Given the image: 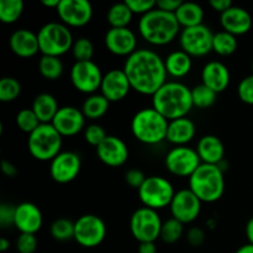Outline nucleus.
<instances>
[{"mask_svg":"<svg viewBox=\"0 0 253 253\" xmlns=\"http://www.w3.org/2000/svg\"><path fill=\"white\" fill-rule=\"evenodd\" d=\"M37 249L36 235L20 234L16 240V250L19 253H35Z\"/></svg>","mask_w":253,"mask_h":253,"instance_id":"obj_43","label":"nucleus"},{"mask_svg":"<svg viewBox=\"0 0 253 253\" xmlns=\"http://www.w3.org/2000/svg\"><path fill=\"white\" fill-rule=\"evenodd\" d=\"M237 39L234 35L229 34L226 31H219L214 34V40H212V51L220 56H231L237 49Z\"/></svg>","mask_w":253,"mask_h":253,"instance_id":"obj_32","label":"nucleus"},{"mask_svg":"<svg viewBox=\"0 0 253 253\" xmlns=\"http://www.w3.org/2000/svg\"><path fill=\"white\" fill-rule=\"evenodd\" d=\"M174 188L172 183L161 175H151L146 178L142 187L138 189V198L146 208L160 210L168 207L174 198Z\"/></svg>","mask_w":253,"mask_h":253,"instance_id":"obj_8","label":"nucleus"},{"mask_svg":"<svg viewBox=\"0 0 253 253\" xmlns=\"http://www.w3.org/2000/svg\"><path fill=\"white\" fill-rule=\"evenodd\" d=\"M195 150L202 163L217 166L224 161L225 146L217 136L205 135L200 137Z\"/></svg>","mask_w":253,"mask_h":253,"instance_id":"obj_25","label":"nucleus"},{"mask_svg":"<svg viewBox=\"0 0 253 253\" xmlns=\"http://www.w3.org/2000/svg\"><path fill=\"white\" fill-rule=\"evenodd\" d=\"M169 208L173 219L178 220L182 224H190L200 215L202 202L189 188H187L175 193Z\"/></svg>","mask_w":253,"mask_h":253,"instance_id":"obj_14","label":"nucleus"},{"mask_svg":"<svg viewBox=\"0 0 253 253\" xmlns=\"http://www.w3.org/2000/svg\"><path fill=\"white\" fill-rule=\"evenodd\" d=\"M145 174H143L142 170L136 169V168H132V169H128L125 174V180L130 187L136 188V189H140L142 187V184L146 180Z\"/></svg>","mask_w":253,"mask_h":253,"instance_id":"obj_46","label":"nucleus"},{"mask_svg":"<svg viewBox=\"0 0 253 253\" xmlns=\"http://www.w3.org/2000/svg\"><path fill=\"white\" fill-rule=\"evenodd\" d=\"M235 253H253V245L251 244L244 245V246L240 247V249Z\"/></svg>","mask_w":253,"mask_h":253,"instance_id":"obj_54","label":"nucleus"},{"mask_svg":"<svg viewBox=\"0 0 253 253\" xmlns=\"http://www.w3.org/2000/svg\"><path fill=\"white\" fill-rule=\"evenodd\" d=\"M96 155L104 165L109 167H120L127 161L128 148L120 137L108 135V137L96 147Z\"/></svg>","mask_w":253,"mask_h":253,"instance_id":"obj_20","label":"nucleus"},{"mask_svg":"<svg viewBox=\"0 0 253 253\" xmlns=\"http://www.w3.org/2000/svg\"><path fill=\"white\" fill-rule=\"evenodd\" d=\"M15 211H16V207L15 205L7 204V203H1L0 204V225L2 227L14 225Z\"/></svg>","mask_w":253,"mask_h":253,"instance_id":"obj_45","label":"nucleus"},{"mask_svg":"<svg viewBox=\"0 0 253 253\" xmlns=\"http://www.w3.org/2000/svg\"><path fill=\"white\" fill-rule=\"evenodd\" d=\"M32 110L36 114L41 124H51L56 116L59 106L56 98L52 94L41 93L35 98L32 103Z\"/></svg>","mask_w":253,"mask_h":253,"instance_id":"obj_28","label":"nucleus"},{"mask_svg":"<svg viewBox=\"0 0 253 253\" xmlns=\"http://www.w3.org/2000/svg\"><path fill=\"white\" fill-rule=\"evenodd\" d=\"M56 11L68 27L85 26L93 17V6L86 0H61Z\"/></svg>","mask_w":253,"mask_h":253,"instance_id":"obj_16","label":"nucleus"},{"mask_svg":"<svg viewBox=\"0 0 253 253\" xmlns=\"http://www.w3.org/2000/svg\"><path fill=\"white\" fill-rule=\"evenodd\" d=\"M106 48L115 56L128 57L133 53L137 46V39L132 30L128 27H121L115 29L110 27L104 37Z\"/></svg>","mask_w":253,"mask_h":253,"instance_id":"obj_17","label":"nucleus"},{"mask_svg":"<svg viewBox=\"0 0 253 253\" xmlns=\"http://www.w3.org/2000/svg\"><path fill=\"white\" fill-rule=\"evenodd\" d=\"M189 189L202 203H215L225 192L224 170L216 165L202 163L189 177Z\"/></svg>","mask_w":253,"mask_h":253,"instance_id":"obj_4","label":"nucleus"},{"mask_svg":"<svg viewBox=\"0 0 253 253\" xmlns=\"http://www.w3.org/2000/svg\"><path fill=\"white\" fill-rule=\"evenodd\" d=\"M106 236V225L96 215L86 214L74 222V240L86 249L99 246Z\"/></svg>","mask_w":253,"mask_h":253,"instance_id":"obj_11","label":"nucleus"},{"mask_svg":"<svg viewBox=\"0 0 253 253\" xmlns=\"http://www.w3.org/2000/svg\"><path fill=\"white\" fill-rule=\"evenodd\" d=\"M209 5L215 11H219L220 14H222L232 6V2L230 0H210Z\"/></svg>","mask_w":253,"mask_h":253,"instance_id":"obj_49","label":"nucleus"},{"mask_svg":"<svg viewBox=\"0 0 253 253\" xmlns=\"http://www.w3.org/2000/svg\"><path fill=\"white\" fill-rule=\"evenodd\" d=\"M246 236L249 240V244L253 245V217H251L246 224Z\"/></svg>","mask_w":253,"mask_h":253,"instance_id":"obj_52","label":"nucleus"},{"mask_svg":"<svg viewBox=\"0 0 253 253\" xmlns=\"http://www.w3.org/2000/svg\"><path fill=\"white\" fill-rule=\"evenodd\" d=\"M21 94V84L16 78L4 77L0 81V101L10 103L19 98Z\"/></svg>","mask_w":253,"mask_h":253,"instance_id":"obj_38","label":"nucleus"},{"mask_svg":"<svg viewBox=\"0 0 253 253\" xmlns=\"http://www.w3.org/2000/svg\"><path fill=\"white\" fill-rule=\"evenodd\" d=\"M220 24L224 31L234 36H241L251 30L252 16L244 7L232 5L229 10L220 15Z\"/></svg>","mask_w":253,"mask_h":253,"instance_id":"obj_22","label":"nucleus"},{"mask_svg":"<svg viewBox=\"0 0 253 253\" xmlns=\"http://www.w3.org/2000/svg\"><path fill=\"white\" fill-rule=\"evenodd\" d=\"M132 11L127 6V4L124 1L116 2L113 6H110V9L108 10V15H106V20H108L110 27L121 29V27L128 26V24L132 20Z\"/></svg>","mask_w":253,"mask_h":253,"instance_id":"obj_31","label":"nucleus"},{"mask_svg":"<svg viewBox=\"0 0 253 253\" xmlns=\"http://www.w3.org/2000/svg\"><path fill=\"white\" fill-rule=\"evenodd\" d=\"M174 15L183 29L199 26V25H203V20H204L203 7L193 1H183Z\"/></svg>","mask_w":253,"mask_h":253,"instance_id":"obj_29","label":"nucleus"},{"mask_svg":"<svg viewBox=\"0 0 253 253\" xmlns=\"http://www.w3.org/2000/svg\"><path fill=\"white\" fill-rule=\"evenodd\" d=\"M185 237H187V242L190 245V246L199 247L204 244L205 232L203 231V229H200V227L194 226V227H190V229L188 230Z\"/></svg>","mask_w":253,"mask_h":253,"instance_id":"obj_47","label":"nucleus"},{"mask_svg":"<svg viewBox=\"0 0 253 253\" xmlns=\"http://www.w3.org/2000/svg\"><path fill=\"white\" fill-rule=\"evenodd\" d=\"M25 4L22 0H1L0 1V21L14 24L21 17Z\"/></svg>","mask_w":253,"mask_h":253,"instance_id":"obj_34","label":"nucleus"},{"mask_svg":"<svg viewBox=\"0 0 253 253\" xmlns=\"http://www.w3.org/2000/svg\"><path fill=\"white\" fill-rule=\"evenodd\" d=\"M82 168V160L78 153L72 151H62L51 161L49 174L54 182L59 184L71 183L78 177Z\"/></svg>","mask_w":253,"mask_h":253,"instance_id":"obj_15","label":"nucleus"},{"mask_svg":"<svg viewBox=\"0 0 253 253\" xmlns=\"http://www.w3.org/2000/svg\"><path fill=\"white\" fill-rule=\"evenodd\" d=\"M109 105H110V101L101 93L91 94L84 100L83 105H82V111L85 118L95 120V119L103 118L108 113Z\"/></svg>","mask_w":253,"mask_h":253,"instance_id":"obj_30","label":"nucleus"},{"mask_svg":"<svg viewBox=\"0 0 253 253\" xmlns=\"http://www.w3.org/2000/svg\"><path fill=\"white\" fill-rule=\"evenodd\" d=\"M43 217L39 207L29 202L16 205L14 226L21 234L36 235L42 227Z\"/></svg>","mask_w":253,"mask_h":253,"instance_id":"obj_21","label":"nucleus"},{"mask_svg":"<svg viewBox=\"0 0 253 253\" xmlns=\"http://www.w3.org/2000/svg\"><path fill=\"white\" fill-rule=\"evenodd\" d=\"M63 63L59 57L43 56L39 61V72L43 78L48 81H57L63 74Z\"/></svg>","mask_w":253,"mask_h":253,"instance_id":"obj_33","label":"nucleus"},{"mask_svg":"<svg viewBox=\"0 0 253 253\" xmlns=\"http://www.w3.org/2000/svg\"><path fill=\"white\" fill-rule=\"evenodd\" d=\"M197 127L190 119H175L169 121L167 131V141L175 146H187L194 138Z\"/></svg>","mask_w":253,"mask_h":253,"instance_id":"obj_26","label":"nucleus"},{"mask_svg":"<svg viewBox=\"0 0 253 253\" xmlns=\"http://www.w3.org/2000/svg\"><path fill=\"white\" fill-rule=\"evenodd\" d=\"M166 71L173 78H183L192 71V57L182 49L173 51L165 58Z\"/></svg>","mask_w":253,"mask_h":253,"instance_id":"obj_27","label":"nucleus"},{"mask_svg":"<svg viewBox=\"0 0 253 253\" xmlns=\"http://www.w3.org/2000/svg\"><path fill=\"white\" fill-rule=\"evenodd\" d=\"M9 247H10L9 240L5 239V237H1V239H0V251L1 252L7 251V250H9Z\"/></svg>","mask_w":253,"mask_h":253,"instance_id":"obj_55","label":"nucleus"},{"mask_svg":"<svg viewBox=\"0 0 253 253\" xmlns=\"http://www.w3.org/2000/svg\"><path fill=\"white\" fill-rule=\"evenodd\" d=\"M182 2H183L182 0H158L157 6L156 7L162 10V11L172 12V14H174Z\"/></svg>","mask_w":253,"mask_h":253,"instance_id":"obj_48","label":"nucleus"},{"mask_svg":"<svg viewBox=\"0 0 253 253\" xmlns=\"http://www.w3.org/2000/svg\"><path fill=\"white\" fill-rule=\"evenodd\" d=\"M1 170L5 175H7V177H10V178L15 177V175L17 174V168L15 167L11 162H9V161L2 160Z\"/></svg>","mask_w":253,"mask_h":253,"instance_id":"obj_50","label":"nucleus"},{"mask_svg":"<svg viewBox=\"0 0 253 253\" xmlns=\"http://www.w3.org/2000/svg\"><path fill=\"white\" fill-rule=\"evenodd\" d=\"M214 34L204 24L183 29L179 35L180 49L190 57H204L212 51Z\"/></svg>","mask_w":253,"mask_h":253,"instance_id":"obj_10","label":"nucleus"},{"mask_svg":"<svg viewBox=\"0 0 253 253\" xmlns=\"http://www.w3.org/2000/svg\"><path fill=\"white\" fill-rule=\"evenodd\" d=\"M53 127L61 133L62 137L76 136L85 125V116L81 109L76 106H62L52 120Z\"/></svg>","mask_w":253,"mask_h":253,"instance_id":"obj_18","label":"nucleus"},{"mask_svg":"<svg viewBox=\"0 0 253 253\" xmlns=\"http://www.w3.org/2000/svg\"><path fill=\"white\" fill-rule=\"evenodd\" d=\"M15 121H16L17 127L24 131V132L29 133V135L41 125L39 118H37V115L34 113L32 109H22V110H20L16 114Z\"/></svg>","mask_w":253,"mask_h":253,"instance_id":"obj_39","label":"nucleus"},{"mask_svg":"<svg viewBox=\"0 0 253 253\" xmlns=\"http://www.w3.org/2000/svg\"><path fill=\"white\" fill-rule=\"evenodd\" d=\"M51 236L57 241H68L74 239V222L66 217H59L52 222L49 227Z\"/></svg>","mask_w":253,"mask_h":253,"instance_id":"obj_37","label":"nucleus"},{"mask_svg":"<svg viewBox=\"0 0 253 253\" xmlns=\"http://www.w3.org/2000/svg\"><path fill=\"white\" fill-rule=\"evenodd\" d=\"M252 72H253V62H252Z\"/></svg>","mask_w":253,"mask_h":253,"instance_id":"obj_56","label":"nucleus"},{"mask_svg":"<svg viewBox=\"0 0 253 253\" xmlns=\"http://www.w3.org/2000/svg\"><path fill=\"white\" fill-rule=\"evenodd\" d=\"M72 53H73L76 62L91 61L94 54V46L89 39L79 37L74 41L73 47H72Z\"/></svg>","mask_w":253,"mask_h":253,"instance_id":"obj_40","label":"nucleus"},{"mask_svg":"<svg viewBox=\"0 0 253 253\" xmlns=\"http://www.w3.org/2000/svg\"><path fill=\"white\" fill-rule=\"evenodd\" d=\"M183 225L184 224H182L178 220L173 219V217L166 220L162 224L160 239L165 244H175V242H178L182 239L183 234H184V227H183Z\"/></svg>","mask_w":253,"mask_h":253,"instance_id":"obj_36","label":"nucleus"},{"mask_svg":"<svg viewBox=\"0 0 253 253\" xmlns=\"http://www.w3.org/2000/svg\"><path fill=\"white\" fill-rule=\"evenodd\" d=\"M180 25L172 12L153 9L141 16L138 21V32L141 37L153 46H166L180 35Z\"/></svg>","mask_w":253,"mask_h":253,"instance_id":"obj_3","label":"nucleus"},{"mask_svg":"<svg viewBox=\"0 0 253 253\" xmlns=\"http://www.w3.org/2000/svg\"><path fill=\"white\" fill-rule=\"evenodd\" d=\"M239 98L245 104L253 105V73L251 76H247L240 82L239 88H237Z\"/></svg>","mask_w":253,"mask_h":253,"instance_id":"obj_42","label":"nucleus"},{"mask_svg":"<svg viewBox=\"0 0 253 253\" xmlns=\"http://www.w3.org/2000/svg\"><path fill=\"white\" fill-rule=\"evenodd\" d=\"M9 46L10 49L21 58L34 57L40 51L37 34L26 29H20L12 32L9 39Z\"/></svg>","mask_w":253,"mask_h":253,"instance_id":"obj_24","label":"nucleus"},{"mask_svg":"<svg viewBox=\"0 0 253 253\" xmlns=\"http://www.w3.org/2000/svg\"><path fill=\"white\" fill-rule=\"evenodd\" d=\"M106 137H108V135H106L104 127L103 126L98 125V124L88 125L85 127V130H84V138H85V141L89 145L94 146L95 148L98 147Z\"/></svg>","mask_w":253,"mask_h":253,"instance_id":"obj_41","label":"nucleus"},{"mask_svg":"<svg viewBox=\"0 0 253 253\" xmlns=\"http://www.w3.org/2000/svg\"><path fill=\"white\" fill-rule=\"evenodd\" d=\"M162 220L157 210L140 208L130 219V231L138 242H155L160 237Z\"/></svg>","mask_w":253,"mask_h":253,"instance_id":"obj_9","label":"nucleus"},{"mask_svg":"<svg viewBox=\"0 0 253 253\" xmlns=\"http://www.w3.org/2000/svg\"><path fill=\"white\" fill-rule=\"evenodd\" d=\"M61 0H42V5L49 7V9H57Z\"/></svg>","mask_w":253,"mask_h":253,"instance_id":"obj_53","label":"nucleus"},{"mask_svg":"<svg viewBox=\"0 0 253 253\" xmlns=\"http://www.w3.org/2000/svg\"><path fill=\"white\" fill-rule=\"evenodd\" d=\"M125 2L130 7L132 14H138L141 16L148 14L157 6V1L155 0H126Z\"/></svg>","mask_w":253,"mask_h":253,"instance_id":"obj_44","label":"nucleus"},{"mask_svg":"<svg viewBox=\"0 0 253 253\" xmlns=\"http://www.w3.org/2000/svg\"><path fill=\"white\" fill-rule=\"evenodd\" d=\"M123 69L131 88L142 95H153L167 79L165 59L152 49L135 51L127 57Z\"/></svg>","mask_w":253,"mask_h":253,"instance_id":"obj_1","label":"nucleus"},{"mask_svg":"<svg viewBox=\"0 0 253 253\" xmlns=\"http://www.w3.org/2000/svg\"><path fill=\"white\" fill-rule=\"evenodd\" d=\"M104 74L95 62H76L71 69V82L74 88L84 94H94L100 89Z\"/></svg>","mask_w":253,"mask_h":253,"instance_id":"obj_13","label":"nucleus"},{"mask_svg":"<svg viewBox=\"0 0 253 253\" xmlns=\"http://www.w3.org/2000/svg\"><path fill=\"white\" fill-rule=\"evenodd\" d=\"M131 89L132 88L124 69H111L104 74L100 90L110 103H118L125 99Z\"/></svg>","mask_w":253,"mask_h":253,"instance_id":"obj_19","label":"nucleus"},{"mask_svg":"<svg viewBox=\"0 0 253 253\" xmlns=\"http://www.w3.org/2000/svg\"><path fill=\"white\" fill-rule=\"evenodd\" d=\"M37 37L40 52L43 56L61 57L72 49L74 43L71 30L62 22L44 24L37 32Z\"/></svg>","mask_w":253,"mask_h":253,"instance_id":"obj_6","label":"nucleus"},{"mask_svg":"<svg viewBox=\"0 0 253 253\" xmlns=\"http://www.w3.org/2000/svg\"><path fill=\"white\" fill-rule=\"evenodd\" d=\"M165 165L168 172L173 175L189 178L202 165V161L194 148L188 146H175L166 155Z\"/></svg>","mask_w":253,"mask_h":253,"instance_id":"obj_12","label":"nucleus"},{"mask_svg":"<svg viewBox=\"0 0 253 253\" xmlns=\"http://www.w3.org/2000/svg\"><path fill=\"white\" fill-rule=\"evenodd\" d=\"M169 121L156 109L143 108L131 120V132L135 138L145 145H158L167 140Z\"/></svg>","mask_w":253,"mask_h":253,"instance_id":"obj_5","label":"nucleus"},{"mask_svg":"<svg viewBox=\"0 0 253 253\" xmlns=\"http://www.w3.org/2000/svg\"><path fill=\"white\" fill-rule=\"evenodd\" d=\"M231 77L230 71L222 62H208L202 69V83L209 86L215 93H221L229 86Z\"/></svg>","mask_w":253,"mask_h":253,"instance_id":"obj_23","label":"nucleus"},{"mask_svg":"<svg viewBox=\"0 0 253 253\" xmlns=\"http://www.w3.org/2000/svg\"><path fill=\"white\" fill-rule=\"evenodd\" d=\"M138 253H157L155 242H141L137 249Z\"/></svg>","mask_w":253,"mask_h":253,"instance_id":"obj_51","label":"nucleus"},{"mask_svg":"<svg viewBox=\"0 0 253 253\" xmlns=\"http://www.w3.org/2000/svg\"><path fill=\"white\" fill-rule=\"evenodd\" d=\"M27 147L36 160L42 162L52 161L62 152V136L52 124H41L29 135Z\"/></svg>","mask_w":253,"mask_h":253,"instance_id":"obj_7","label":"nucleus"},{"mask_svg":"<svg viewBox=\"0 0 253 253\" xmlns=\"http://www.w3.org/2000/svg\"><path fill=\"white\" fill-rule=\"evenodd\" d=\"M217 93L204 84H198L192 89L193 105L199 109H208L216 101Z\"/></svg>","mask_w":253,"mask_h":253,"instance_id":"obj_35","label":"nucleus"},{"mask_svg":"<svg viewBox=\"0 0 253 253\" xmlns=\"http://www.w3.org/2000/svg\"><path fill=\"white\" fill-rule=\"evenodd\" d=\"M193 106L192 89L179 82H166L152 95V108L168 121L185 118Z\"/></svg>","mask_w":253,"mask_h":253,"instance_id":"obj_2","label":"nucleus"}]
</instances>
